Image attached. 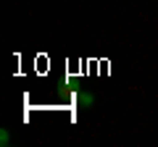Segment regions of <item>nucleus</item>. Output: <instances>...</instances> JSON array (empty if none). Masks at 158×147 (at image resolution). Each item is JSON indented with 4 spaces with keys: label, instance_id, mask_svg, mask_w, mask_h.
I'll list each match as a JSON object with an SVG mask.
<instances>
[{
    "label": "nucleus",
    "instance_id": "1",
    "mask_svg": "<svg viewBox=\"0 0 158 147\" xmlns=\"http://www.w3.org/2000/svg\"><path fill=\"white\" fill-rule=\"evenodd\" d=\"M77 102H79V108H92L95 97H92L90 92H77Z\"/></svg>",
    "mask_w": 158,
    "mask_h": 147
},
{
    "label": "nucleus",
    "instance_id": "2",
    "mask_svg": "<svg viewBox=\"0 0 158 147\" xmlns=\"http://www.w3.org/2000/svg\"><path fill=\"white\" fill-rule=\"evenodd\" d=\"M8 142H11V134H8V131L3 129V131H0V145H3V147H8Z\"/></svg>",
    "mask_w": 158,
    "mask_h": 147
}]
</instances>
